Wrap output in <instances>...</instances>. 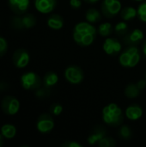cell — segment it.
<instances>
[{
    "label": "cell",
    "mask_w": 146,
    "mask_h": 147,
    "mask_svg": "<svg viewBox=\"0 0 146 147\" xmlns=\"http://www.w3.org/2000/svg\"><path fill=\"white\" fill-rule=\"evenodd\" d=\"M54 120L51 115L44 113L40 115L36 121V128L40 134H48L54 128Z\"/></svg>",
    "instance_id": "8"
},
{
    "label": "cell",
    "mask_w": 146,
    "mask_h": 147,
    "mask_svg": "<svg viewBox=\"0 0 146 147\" xmlns=\"http://www.w3.org/2000/svg\"><path fill=\"white\" fill-rule=\"evenodd\" d=\"M3 112L7 115H15L19 112L20 102L13 96H6L3 98L1 102Z\"/></svg>",
    "instance_id": "7"
},
{
    "label": "cell",
    "mask_w": 146,
    "mask_h": 147,
    "mask_svg": "<svg viewBox=\"0 0 146 147\" xmlns=\"http://www.w3.org/2000/svg\"><path fill=\"white\" fill-rule=\"evenodd\" d=\"M128 30H129V28H128L127 23H126V21L117 22L114 28L115 34L120 37H124L128 33Z\"/></svg>",
    "instance_id": "23"
},
{
    "label": "cell",
    "mask_w": 146,
    "mask_h": 147,
    "mask_svg": "<svg viewBox=\"0 0 146 147\" xmlns=\"http://www.w3.org/2000/svg\"><path fill=\"white\" fill-rule=\"evenodd\" d=\"M63 112V106L60 103H52L50 107V113L53 115H59Z\"/></svg>",
    "instance_id": "29"
},
{
    "label": "cell",
    "mask_w": 146,
    "mask_h": 147,
    "mask_svg": "<svg viewBox=\"0 0 146 147\" xmlns=\"http://www.w3.org/2000/svg\"><path fill=\"white\" fill-rule=\"evenodd\" d=\"M86 3H96L97 2H99L100 0H83Z\"/></svg>",
    "instance_id": "36"
},
{
    "label": "cell",
    "mask_w": 146,
    "mask_h": 147,
    "mask_svg": "<svg viewBox=\"0 0 146 147\" xmlns=\"http://www.w3.org/2000/svg\"><path fill=\"white\" fill-rule=\"evenodd\" d=\"M65 78L71 84H79L84 79V72L79 66L72 65L65 69Z\"/></svg>",
    "instance_id": "6"
},
{
    "label": "cell",
    "mask_w": 146,
    "mask_h": 147,
    "mask_svg": "<svg viewBox=\"0 0 146 147\" xmlns=\"http://www.w3.org/2000/svg\"><path fill=\"white\" fill-rule=\"evenodd\" d=\"M1 134L3 138L10 140L13 139L16 135V128L12 124H4L1 127Z\"/></svg>",
    "instance_id": "21"
},
{
    "label": "cell",
    "mask_w": 146,
    "mask_h": 147,
    "mask_svg": "<svg viewBox=\"0 0 146 147\" xmlns=\"http://www.w3.org/2000/svg\"><path fill=\"white\" fill-rule=\"evenodd\" d=\"M10 24L13 28L16 30H22L24 29L23 25H22V16H19V15H16L11 18Z\"/></svg>",
    "instance_id": "27"
},
{
    "label": "cell",
    "mask_w": 146,
    "mask_h": 147,
    "mask_svg": "<svg viewBox=\"0 0 146 147\" xmlns=\"http://www.w3.org/2000/svg\"><path fill=\"white\" fill-rule=\"evenodd\" d=\"M102 49L108 55L116 56L119 53H120L122 50V45L118 39L113 37H108L103 42Z\"/></svg>",
    "instance_id": "9"
},
{
    "label": "cell",
    "mask_w": 146,
    "mask_h": 147,
    "mask_svg": "<svg viewBox=\"0 0 146 147\" xmlns=\"http://www.w3.org/2000/svg\"><path fill=\"white\" fill-rule=\"evenodd\" d=\"M50 94V90H49V88H46L44 86V88H39L36 90V92H35V96L36 97L38 98H45L46 96H48Z\"/></svg>",
    "instance_id": "30"
},
{
    "label": "cell",
    "mask_w": 146,
    "mask_h": 147,
    "mask_svg": "<svg viewBox=\"0 0 146 147\" xmlns=\"http://www.w3.org/2000/svg\"><path fill=\"white\" fill-rule=\"evenodd\" d=\"M4 144V141H3V136L0 134V147H2Z\"/></svg>",
    "instance_id": "37"
},
{
    "label": "cell",
    "mask_w": 146,
    "mask_h": 147,
    "mask_svg": "<svg viewBox=\"0 0 146 147\" xmlns=\"http://www.w3.org/2000/svg\"><path fill=\"white\" fill-rule=\"evenodd\" d=\"M126 117L131 121H137L143 115V109L139 104L133 103L129 105L125 112Z\"/></svg>",
    "instance_id": "15"
},
{
    "label": "cell",
    "mask_w": 146,
    "mask_h": 147,
    "mask_svg": "<svg viewBox=\"0 0 146 147\" xmlns=\"http://www.w3.org/2000/svg\"><path fill=\"white\" fill-rule=\"evenodd\" d=\"M85 18L86 21L89 23H96L102 19V14L99 10H97L95 8L89 9L85 13Z\"/></svg>",
    "instance_id": "20"
},
{
    "label": "cell",
    "mask_w": 146,
    "mask_h": 147,
    "mask_svg": "<svg viewBox=\"0 0 146 147\" xmlns=\"http://www.w3.org/2000/svg\"><path fill=\"white\" fill-rule=\"evenodd\" d=\"M144 38V32L139 28H135L123 37V42L126 46H138L143 41Z\"/></svg>",
    "instance_id": "11"
},
{
    "label": "cell",
    "mask_w": 146,
    "mask_h": 147,
    "mask_svg": "<svg viewBox=\"0 0 146 147\" xmlns=\"http://www.w3.org/2000/svg\"><path fill=\"white\" fill-rule=\"evenodd\" d=\"M57 0H34L35 9L42 14L51 13L57 6Z\"/></svg>",
    "instance_id": "13"
},
{
    "label": "cell",
    "mask_w": 146,
    "mask_h": 147,
    "mask_svg": "<svg viewBox=\"0 0 146 147\" xmlns=\"http://www.w3.org/2000/svg\"><path fill=\"white\" fill-rule=\"evenodd\" d=\"M8 51V43H7V40L0 36V57L3 56Z\"/></svg>",
    "instance_id": "31"
},
{
    "label": "cell",
    "mask_w": 146,
    "mask_h": 147,
    "mask_svg": "<svg viewBox=\"0 0 146 147\" xmlns=\"http://www.w3.org/2000/svg\"><path fill=\"white\" fill-rule=\"evenodd\" d=\"M113 31H114V28L110 22L102 23L98 27V33L101 36H103V37H108L109 35H111Z\"/></svg>",
    "instance_id": "24"
},
{
    "label": "cell",
    "mask_w": 146,
    "mask_h": 147,
    "mask_svg": "<svg viewBox=\"0 0 146 147\" xmlns=\"http://www.w3.org/2000/svg\"><path fill=\"white\" fill-rule=\"evenodd\" d=\"M83 146L81 144H79L78 142L77 141H74V140H67L65 142H64L61 147H82Z\"/></svg>",
    "instance_id": "32"
},
{
    "label": "cell",
    "mask_w": 146,
    "mask_h": 147,
    "mask_svg": "<svg viewBox=\"0 0 146 147\" xmlns=\"http://www.w3.org/2000/svg\"><path fill=\"white\" fill-rule=\"evenodd\" d=\"M8 4L15 15H23L29 8L30 0H8Z\"/></svg>",
    "instance_id": "12"
},
{
    "label": "cell",
    "mask_w": 146,
    "mask_h": 147,
    "mask_svg": "<svg viewBox=\"0 0 146 147\" xmlns=\"http://www.w3.org/2000/svg\"><path fill=\"white\" fill-rule=\"evenodd\" d=\"M58 81H59V76L54 71H48L45 74L42 79V84L45 87L51 88L56 85Z\"/></svg>",
    "instance_id": "17"
},
{
    "label": "cell",
    "mask_w": 146,
    "mask_h": 147,
    "mask_svg": "<svg viewBox=\"0 0 146 147\" xmlns=\"http://www.w3.org/2000/svg\"><path fill=\"white\" fill-rule=\"evenodd\" d=\"M102 121L105 124L117 127H120L124 121V114L122 109L116 103H109L102 109Z\"/></svg>",
    "instance_id": "2"
},
{
    "label": "cell",
    "mask_w": 146,
    "mask_h": 147,
    "mask_svg": "<svg viewBox=\"0 0 146 147\" xmlns=\"http://www.w3.org/2000/svg\"><path fill=\"white\" fill-rule=\"evenodd\" d=\"M136 84L140 90H143L146 88V80L145 79H140L136 83Z\"/></svg>",
    "instance_id": "34"
},
{
    "label": "cell",
    "mask_w": 146,
    "mask_h": 147,
    "mask_svg": "<svg viewBox=\"0 0 146 147\" xmlns=\"http://www.w3.org/2000/svg\"><path fill=\"white\" fill-rule=\"evenodd\" d=\"M97 145L100 147H114L117 145V142L114 138L106 135L98 142Z\"/></svg>",
    "instance_id": "26"
},
{
    "label": "cell",
    "mask_w": 146,
    "mask_h": 147,
    "mask_svg": "<svg viewBox=\"0 0 146 147\" xmlns=\"http://www.w3.org/2000/svg\"><path fill=\"white\" fill-rule=\"evenodd\" d=\"M12 60L16 68L22 69L28 65L30 61V55L26 49L18 48L13 53Z\"/></svg>",
    "instance_id": "10"
},
{
    "label": "cell",
    "mask_w": 146,
    "mask_h": 147,
    "mask_svg": "<svg viewBox=\"0 0 146 147\" xmlns=\"http://www.w3.org/2000/svg\"><path fill=\"white\" fill-rule=\"evenodd\" d=\"M138 16L139 18L144 22H146V1H143V3H141L138 9Z\"/></svg>",
    "instance_id": "28"
},
{
    "label": "cell",
    "mask_w": 146,
    "mask_h": 147,
    "mask_svg": "<svg viewBox=\"0 0 146 147\" xmlns=\"http://www.w3.org/2000/svg\"><path fill=\"white\" fill-rule=\"evenodd\" d=\"M97 30L92 23L80 22L73 28V40L80 47H89L94 43Z\"/></svg>",
    "instance_id": "1"
},
{
    "label": "cell",
    "mask_w": 146,
    "mask_h": 147,
    "mask_svg": "<svg viewBox=\"0 0 146 147\" xmlns=\"http://www.w3.org/2000/svg\"><path fill=\"white\" fill-rule=\"evenodd\" d=\"M138 16L137 9L132 6H126L120 10V16L123 21H131Z\"/></svg>",
    "instance_id": "18"
},
{
    "label": "cell",
    "mask_w": 146,
    "mask_h": 147,
    "mask_svg": "<svg viewBox=\"0 0 146 147\" xmlns=\"http://www.w3.org/2000/svg\"><path fill=\"white\" fill-rule=\"evenodd\" d=\"M119 137L123 140H129L133 137V130L128 125H122L119 129Z\"/></svg>",
    "instance_id": "25"
},
{
    "label": "cell",
    "mask_w": 146,
    "mask_h": 147,
    "mask_svg": "<svg viewBox=\"0 0 146 147\" xmlns=\"http://www.w3.org/2000/svg\"><path fill=\"white\" fill-rule=\"evenodd\" d=\"M145 80H146V72H145Z\"/></svg>",
    "instance_id": "39"
},
{
    "label": "cell",
    "mask_w": 146,
    "mask_h": 147,
    "mask_svg": "<svg viewBox=\"0 0 146 147\" xmlns=\"http://www.w3.org/2000/svg\"><path fill=\"white\" fill-rule=\"evenodd\" d=\"M140 91L141 90L139 89V87L137 86L136 84L130 83L126 86V88L124 90V94H125L126 97H127L129 99H133V98H137L140 95Z\"/></svg>",
    "instance_id": "19"
},
{
    "label": "cell",
    "mask_w": 146,
    "mask_h": 147,
    "mask_svg": "<svg viewBox=\"0 0 146 147\" xmlns=\"http://www.w3.org/2000/svg\"><path fill=\"white\" fill-rule=\"evenodd\" d=\"M46 23L50 28L54 29V30H59L64 27L65 21H64V18L62 17V16H60L59 14H52V15L49 16V17L47 18Z\"/></svg>",
    "instance_id": "16"
},
{
    "label": "cell",
    "mask_w": 146,
    "mask_h": 147,
    "mask_svg": "<svg viewBox=\"0 0 146 147\" xmlns=\"http://www.w3.org/2000/svg\"><path fill=\"white\" fill-rule=\"evenodd\" d=\"M42 80L40 77L34 71H28L22 75L21 84L24 90H37L41 86Z\"/></svg>",
    "instance_id": "4"
},
{
    "label": "cell",
    "mask_w": 146,
    "mask_h": 147,
    "mask_svg": "<svg viewBox=\"0 0 146 147\" xmlns=\"http://www.w3.org/2000/svg\"><path fill=\"white\" fill-rule=\"evenodd\" d=\"M135 1H138V2H143V1H145V0H135Z\"/></svg>",
    "instance_id": "38"
},
{
    "label": "cell",
    "mask_w": 146,
    "mask_h": 147,
    "mask_svg": "<svg viewBox=\"0 0 146 147\" xmlns=\"http://www.w3.org/2000/svg\"><path fill=\"white\" fill-rule=\"evenodd\" d=\"M122 7L120 0H103L101 4L102 14L106 18H113L120 12Z\"/></svg>",
    "instance_id": "5"
},
{
    "label": "cell",
    "mask_w": 146,
    "mask_h": 147,
    "mask_svg": "<svg viewBox=\"0 0 146 147\" xmlns=\"http://www.w3.org/2000/svg\"><path fill=\"white\" fill-rule=\"evenodd\" d=\"M22 25L24 29L31 28L36 24V18L33 14H25L22 16Z\"/></svg>",
    "instance_id": "22"
},
{
    "label": "cell",
    "mask_w": 146,
    "mask_h": 147,
    "mask_svg": "<svg viewBox=\"0 0 146 147\" xmlns=\"http://www.w3.org/2000/svg\"><path fill=\"white\" fill-rule=\"evenodd\" d=\"M140 50L137 46H127L119 57L120 64L126 68L135 67L140 61Z\"/></svg>",
    "instance_id": "3"
},
{
    "label": "cell",
    "mask_w": 146,
    "mask_h": 147,
    "mask_svg": "<svg viewBox=\"0 0 146 147\" xmlns=\"http://www.w3.org/2000/svg\"><path fill=\"white\" fill-rule=\"evenodd\" d=\"M107 135V130L102 126H96L92 129L89 135L88 136L87 142L90 146H95L98 144V142Z\"/></svg>",
    "instance_id": "14"
},
{
    "label": "cell",
    "mask_w": 146,
    "mask_h": 147,
    "mask_svg": "<svg viewBox=\"0 0 146 147\" xmlns=\"http://www.w3.org/2000/svg\"><path fill=\"white\" fill-rule=\"evenodd\" d=\"M142 52H143V54L146 56V39L143 41V44H142Z\"/></svg>",
    "instance_id": "35"
},
{
    "label": "cell",
    "mask_w": 146,
    "mask_h": 147,
    "mask_svg": "<svg viewBox=\"0 0 146 147\" xmlns=\"http://www.w3.org/2000/svg\"><path fill=\"white\" fill-rule=\"evenodd\" d=\"M70 5L73 9H78L82 6L81 0H70Z\"/></svg>",
    "instance_id": "33"
}]
</instances>
